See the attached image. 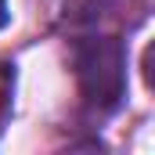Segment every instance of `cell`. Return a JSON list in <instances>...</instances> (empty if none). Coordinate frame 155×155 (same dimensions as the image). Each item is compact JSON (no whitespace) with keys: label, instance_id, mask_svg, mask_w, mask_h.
<instances>
[{"label":"cell","instance_id":"6da1fadb","mask_svg":"<svg viewBox=\"0 0 155 155\" xmlns=\"http://www.w3.org/2000/svg\"><path fill=\"white\" fill-rule=\"evenodd\" d=\"M83 105L94 116L116 112L126 94V54L116 36H83L72 51Z\"/></svg>","mask_w":155,"mask_h":155},{"label":"cell","instance_id":"3957f363","mask_svg":"<svg viewBox=\"0 0 155 155\" xmlns=\"http://www.w3.org/2000/svg\"><path fill=\"white\" fill-rule=\"evenodd\" d=\"M7 18H11V11H7V0H0V29L7 25Z\"/></svg>","mask_w":155,"mask_h":155},{"label":"cell","instance_id":"7a4b0ae2","mask_svg":"<svg viewBox=\"0 0 155 155\" xmlns=\"http://www.w3.org/2000/svg\"><path fill=\"white\" fill-rule=\"evenodd\" d=\"M11 94H15V65L0 61V119L11 108Z\"/></svg>","mask_w":155,"mask_h":155}]
</instances>
